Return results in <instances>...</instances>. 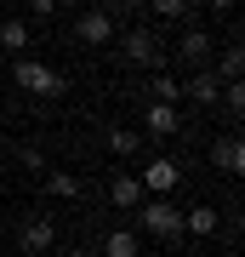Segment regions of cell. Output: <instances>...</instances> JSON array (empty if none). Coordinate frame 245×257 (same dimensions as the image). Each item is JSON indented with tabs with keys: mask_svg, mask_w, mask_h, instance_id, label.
Returning a JSON list of instances; mask_svg holds the SVG:
<instances>
[{
	"mask_svg": "<svg viewBox=\"0 0 245 257\" xmlns=\"http://www.w3.org/2000/svg\"><path fill=\"white\" fill-rule=\"evenodd\" d=\"M137 223H143L154 240H165V246H171V240H182V211L171 206V194H148V200L137 206Z\"/></svg>",
	"mask_w": 245,
	"mask_h": 257,
	"instance_id": "1",
	"label": "cell"
},
{
	"mask_svg": "<svg viewBox=\"0 0 245 257\" xmlns=\"http://www.w3.org/2000/svg\"><path fill=\"white\" fill-rule=\"evenodd\" d=\"M12 80H18L29 97H57V92H63V74H57V69H46L40 57H29V52L12 63Z\"/></svg>",
	"mask_w": 245,
	"mask_h": 257,
	"instance_id": "2",
	"label": "cell"
},
{
	"mask_svg": "<svg viewBox=\"0 0 245 257\" xmlns=\"http://www.w3.org/2000/svg\"><path fill=\"white\" fill-rule=\"evenodd\" d=\"M120 40H126V63H137V69H160V63H165V52H160V35H154V29H143V23H137V29H126Z\"/></svg>",
	"mask_w": 245,
	"mask_h": 257,
	"instance_id": "3",
	"label": "cell"
},
{
	"mask_svg": "<svg viewBox=\"0 0 245 257\" xmlns=\"http://www.w3.org/2000/svg\"><path fill=\"white\" fill-rule=\"evenodd\" d=\"M137 183H143V194H171V189L182 183V166H177L171 155H160V160H148L143 172H137Z\"/></svg>",
	"mask_w": 245,
	"mask_h": 257,
	"instance_id": "4",
	"label": "cell"
},
{
	"mask_svg": "<svg viewBox=\"0 0 245 257\" xmlns=\"http://www.w3.org/2000/svg\"><path fill=\"white\" fill-rule=\"evenodd\" d=\"M182 97H194V103H200V109H211V103L222 97V74L211 69V63H205V69H194L188 80H182Z\"/></svg>",
	"mask_w": 245,
	"mask_h": 257,
	"instance_id": "5",
	"label": "cell"
},
{
	"mask_svg": "<svg viewBox=\"0 0 245 257\" xmlns=\"http://www.w3.org/2000/svg\"><path fill=\"white\" fill-rule=\"evenodd\" d=\"M74 40H80V46H109L114 40V12H86V18L74 23Z\"/></svg>",
	"mask_w": 245,
	"mask_h": 257,
	"instance_id": "6",
	"label": "cell"
},
{
	"mask_svg": "<svg viewBox=\"0 0 245 257\" xmlns=\"http://www.w3.org/2000/svg\"><path fill=\"white\" fill-rule=\"evenodd\" d=\"M143 132H148V138H177V132H182V114H177V103H148V114H143Z\"/></svg>",
	"mask_w": 245,
	"mask_h": 257,
	"instance_id": "7",
	"label": "cell"
},
{
	"mask_svg": "<svg viewBox=\"0 0 245 257\" xmlns=\"http://www.w3.org/2000/svg\"><path fill=\"white\" fill-rule=\"evenodd\" d=\"M177 52H182V63H188V69H205V63H211V35H205V29H182Z\"/></svg>",
	"mask_w": 245,
	"mask_h": 257,
	"instance_id": "8",
	"label": "cell"
},
{
	"mask_svg": "<svg viewBox=\"0 0 245 257\" xmlns=\"http://www.w3.org/2000/svg\"><path fill=\"white\" fill-rule=\"evenodd\" d=\"M52 240H57V223H52V217H29V223H23V251H29V257L46 251Z\"/></svg>",
	"mask_w": 245,
	"mask_h": 257,
	"instance_id": "9",
	"label": "cell"
},
{
	"mask_svg": "<svg viewBox=\"0 0 245 257\" xmlns=\"http://www.w3.org/2000/svg\"><path fill=\"white\" fill-rule=\"evenodd\" d=\"M109 200H114L120 211H137V206L148 200V194H143V183H137V177H126V172H120L114 183H109Z\"/></svg>",
	"mask_w": 245,
	"mask_h": 257,
	"instance_id": "10",
	"label": "cell"
},
{
	"mask_svg": "<svg viewBox=\"0 0 245 257\" xmlns=\"http://www.w3.org/2000/svg\"><path fill=\"white\" fill-rule=\"evenodd\" d=\"M211 160H217V172L239 177V166H245V149H239V138H222L217 149H211Z\"/></svg>",
	"mask_w": 245,
	"mask_h": 257,
	"instance_id": "11",
	"label": "cell"
},
{
	"mask_svg": "<svg viewBox=\"0 0 245 257\" xmlns=\"http://www.w3.org/2000/svg\"><path fill=\"white\" fill-rule=\"evenodd\" d=\"M0 46H6L12 57H23L29 52V23L23 18H6V23H0Z\"/></svg>",
	"mask_w": 245,
	"mask_h": 257,
	"instance_id": "12",
	"label": "cell"
},
{
	"mask_svg": "<svg viewBox=\"0 0 245 257\" xmlns=\"http://www.w3.org/2000/svg\"><path fill=\"white\" fill-rule=\"evenodd\" d=\"M217 211H211V206H194V211H182V234H217Z\"/></svg>",
	"mask_w": 245,
	"mask_h": 257,
	"instance_id": "13",
	"label": "cell"
},
{
	"mask_svg": "<svg viewBox=\"0 0 245 257\" xmlns=\"http://www.w3.org/2000/svg\"><path fill=\"white\" fill-rule=\"evenodd\" d=\"M148 92H154V103H182V80H177V74H154V80H148Z\"/></svg>",
	"mask_w": 245,
	"mask_h": 257,
	"instance_id": "14",
	"label": "cell"
},
{
	"mask_svg": "<svg viewBox=\"0 0 245 257\" xmlns=\"http://www.w3.org/2000/svg\"><path fill=\"white\" fill-rule=\"evenodd\" d=\"M137 251H143V246H137L131 229H114L109 240H103V257H137Z\"/></svg>",
	"mask_w": 245,
	"mask_h": 257,
	"instance_id": "15",
	"label": "cell"
},
{
	"mask_svg": "<svg viewBox=\"0 0 245 257\" xmlns=\"http://www.w3.org/2000/svg\"><path fill=\"white\" fill-rule=\"evenodd\" d=\"M148 6H154V18L182 23V18H194V6H200V0H148Z\"/></svg>",
	"mask_w": 245,
	"mask_h": 257,
	"instance_id": "16",
	"label": "cell"
},
{
	"mask_svg": "<svg viewBox=\"0 0 245 257\" xmlns=\"http://www.w3.org/2000/svg\"><path fill=\"white\" fill-rule=\"evenodd\" d=\"M46 189H52L57 200H74V194H80V177L74 172H46Z\"/></svg>",
	"mask_w": 245,
	"mask_h": 257,
	"instance_id": "17",
	"label": "cell"
},
{
	"mask_svg": "<svg viewBox=\"0 0 245 257\" xmlns=\"http://www.w3.org/2000/svg\"><path fill=\"white\" fill-rule=\"evenodd\" d=\"M217 74H222V80H239V74H245V52L234 46V40H228V52H222V63H217Z\"/></svg>",
	"mask_w": 245,
	"mask_h": 257,
	"instance_id": "18",
	"label": "cell"
},
{
	"mask_svg": "<svg viewBox=\"0 0 245 257\" xmlns=\"http://www.w3.org/2000/svg\"><path fill=\"white\" fill-rule=\"evenodd\" d=\"M137 143H143V138H137V132H126V126H114V132H109V149H114L120 160H126V155H137Z\"/></svg>",
	"mask_w": 245,
	"mask_h": 257,
	"instance_id": "19",
	"label": "cell"
},
{
	"mask_svg": "<svg viewBox=\"0 0 245 257\" xmlns=\"http://www.w3.org/2000/svg\"><path fill=\"white\" fill-rule=\"evenodd\" d=\"M18 160L29 166V172H40V166H46V155H40V149H35V143H23V149H18Z\"/></svg>",
	"mask_w": 245,
	"mask_h": 257,
	"instance_id": "20",
	"label": "cell"
},
{
	"mask_svg": "<svg viewBox=\"0 0 245 257\" xmlns=\"http://www.w3.org/2000/svg\"><path fill=\"white\" fill-rule=\"evenodd\" d=\"M29 12H35V18H52V12H57V0H29Z\"/></svg>",
	"mask_w": 245,
	"mask_h": 257,
	"instance_id": "21",
	"label": "cell"
},
{
	"mask_svg": "<svg viewBox=\"0 0 245 257\" xmlns=\"http://www.w3.org/2000/svg\"><path fill=\"white\" fill-rule=\"evenodd\" d=\"M205 6H211V12H222V18H228V12H234V0H205Z\"/></svg>",
	"mask_w": 245,
	"mask_h": 257,
	"instance_id": "22",
	"label": "cell"
},
{
	"mask_svg": "<svg viewBox=\"0 0 245 257\" xmlns=\"http://www.w3.org/2000/svg\"><path fill=\"white\" fill-rule=\"evenodd\" d=\"M69 257H91V251H69Z\"/></svg>",
	"mask_w": 245,
	"mask_h": 257,
	"instance_id": "23",
	"label": "cell"
}]
</instances>
